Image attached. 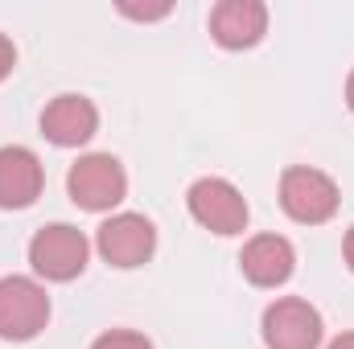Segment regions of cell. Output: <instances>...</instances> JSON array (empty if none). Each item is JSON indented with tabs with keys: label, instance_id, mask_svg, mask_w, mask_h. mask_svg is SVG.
I'll return each instance as SVG.
<instances>
[{
	"label": "cell",
	"instance_id": "6da1fadb",
	"mask_svg": "<svg viewBox=\"0 0 354 349\" xmlns=\"http://www.w3.org/2000/svg\"><path fill=\"white\" fill-rule=\"evenodd\" d=\"M338 185L334 177L322 173V169H309V165H292L280 177V210L301 222V226H322L338 214Z\"/></svg>",
	"mask_w": 354,
	"mask_h": 349
},
{
	"label": "cell",
	"instance_id": "7a4b0ae2",
	"mask_svg": "<svg viewBox=\"0 0 354 349\" xmlns=\"http://www.w3.org/2000/svg\"><path fill=\"white\" fill-rule=\"evenodd\" d=\"M91 255L87 235L71 222H50L41 226L33 239H29V263L41 279H54V283H66L75 275H83Z\"/></svg>",
	"mask_w": 354,
	"mask_h": 349
},
{
	"label": "cell",
	"instance_id": "3957f363",
	"mask_svg": "<svg viewBox=\"0 0 354 349\" xmlns=\"http://www.w3.org/2000/svg\"><path fill=\"white\" fill-rule=\"evenodd\" d=\"M66 189H71V201L83 206V210H111L124 201L128 193V173L124 165L111 157V152H87L71 165L66 173Z\"/></svg>",
	"mask_w": 354,
	"mask_h": 349
},
{
	"label": "cell",
	"instance_id": "277c9868",
	"mask_svg": "<svg viewBox=\"0 0 354 349\" xmlns=\"http://www.w3.org/2000/svg\"><path fill=\"white\" fill-rule=\"evenodd\" d=\"M50 321V296L29 275H4L0 279V337L4 341H29Z\"/></svg>",
	"mask_w": 354,
	"mask_h": 349
},
{
	"label": "cell",
	"instance_id": "5b68a950",
	"mask_svg": "<svg viewBox=\"0 0 354 349\" xmlns=\"http://www.w3.org/2000/svg\"><path fill=\"white\" fill-rule=\"evenodd\" d=\"M185 206H189L194 222L214 230V235H243L248 230V201L227 177L194 181L189 193H185Z\"/></svg>",
	"mask_w": 354,
	"mask_h": 349
},
{
	"label": "cell",
	"instance_id": "8992f818",
	"mask_svg": "<svg viewBox=\"0 0 354 349\" xmlns=\"http://www.w3.org/2000/svg\"><path fill=\"white\" fill-rule=\"evenodd\" d=\"M95 247L111 267H145L157 251V230L145 214H111L95 230Z\"/></svg>",
	"mask_w": 354,
	"mask_h": 349
},
{
	"label": "cell",
	"instance_id": "52a82bcc",
	"mask_svg": "<svg viewBox=\"0 0 354 349\" xmlns=\"http://www.w3.org/2000/svg\"><path fill=\"white\" fill-rule=\"evenodd\" d=\"M268 349H317L322 346V312L301 296H280L264 308Z\"/></svg>",
	"mask_w": 354,
	"mask_h": 349
},
{
	"label": "cell",
	"instance_id": "ba28073f",
	"mask_svg": "<svg viewBox=\"0 0 354 349\" xmlns=\"http://www.w3.org/2000/svg\"><path fill=\"white\" fill-rule=\"evenodd\" d=\"M99 128V111L87 94H58L41 111V136L58 148H79L87 144Z\"/></svg>",
	"mask_w": 354,
	"mask_h": 349
},
{
	"label": "cell",
	"instance_id": "9c48e42d",
	"mask_svg": "<svg viewBox=\"0 0 354 349\" xmlns=\"http://www.w3.org/2000/svg\"><path fill=\"white\" fill-rule=\"evenodd\" d=\"M268 33V8L260 0H218L210 8V37L223 50H252Z\"/></svg>",
	"mask_w": 354,
	"mask_h": 349
},
{
	"label": "cell",
	"instance_id": "30bf717a",
	"mask_svg": "<svg viewBox=\"0 0 354 349\" xmlns=\"http://www.w3.org/2000/svg\"><path fill=\"white\" fill-rule=\"evenodd\" d=\"M41 161L37 152L21 148V144H4L0 148V210H25L41 197Z\"/></svg>",
	"mask_w": 354,
	"mask_h": 349
},
{
	"label": "cell",
	"instance_id": "8fae6325",
	"mask_svg": "<svg viewBox=\"0 0 354 349\" xmlns=\"http://www.w3.org/2000/svg\"><path fill=\"white\" fill-rule=\"evenodd\" d=\"M239 267H243L248 283H256V288H280L292 275V267H297V251H292V243L284 235H256L243 247Z\"/></svg>",
	"mask_w": 354,
	"mask_h": 349
},
{
	"label": "cell",
	"instance_id": "7c38bea8",
	"mask_svg": "<svg viewBox=\"0 0 354 349\" xmlns=\"http://www.w3.org/2000/svg\"><path fill=\"white\" fill-rule=\"evenodd\" d=\"M91 349H153V341L145 333H136V329H111V333L95 337Z\"/></svg>",
	"mask_w": 354,
	"mask_h": 349
},
{
	"label": "cell",
	"instance_id": "4fadbf2b",
	"mask_svg": "<svg viewBox=\"0 0 354 349\" xmlns=\"http://www.w3.org/2000/svg\"><path fill=\"white\" fill-rule=\"evenodd\" d=\"M120 12L124 17H136V21H157L169 12V0H157V4H132V0H120Z\"/></svg>",
	"mask_w": 354,
	"mask_h": 349
},
{
	"label": "cell",
	"instance_id": "5bb4252c",
	"mask_svg": "<svg viewBox=\"0 0 354 349\" xmlns=\"http://www.w3.org/2000/svg\"><path fill=\"white\" fill-rule=\"evenodd\" d=\"M12 66H17V46H12V41L0 33V83L12 74Z\"/></svg>",
	"mask_w": 354,
	"mask_h": 349
},
{
	"label": "cell",
	"instance_id": "9a60e30c",
	"mask_svg": "<svg viewBox=\"0 0 354 349\" xmlns=\"http://www.w3.org/2000/svg\"><path fill=\"white\" fill-rule=\"evenodd\" d=\"M342 255H346V267L354 271V226L346 230V243H342Z\"/></svg>",
	"mask_w": 354,
	"mask_h": 349
},
{
	"label": "cell",
	"instance_id": "2e32d148",
	"mask_svg": "<svg viewBox=\"0 0 354 349\" xmlns=\"http://www.w3.org/2000/svg\"><path fill=\"white\" fill-rule=\"evenodd\" d=\"M326 349H354V333H342V337H334Z\"/></svg>",
	"mask_w": 354,
	"mask_h": 349
},
{
	"label": "cell",
	"instance_id": "e0dca14e",
	"mask_svg": "<svg viewBox=\"0 0 354 349\" xmlns=\"http://www.w3.org/2000/svg\"><path fill=\"white\" fill-rule=\"evenodd\" d=\"M346 103H351V111H354V70H351V79H346Z\"/></svg>",
	"mask_w": 354,
	"mask_h": 349
}]
</instances>
